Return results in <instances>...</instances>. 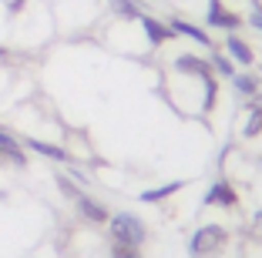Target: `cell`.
<instances>
[{
  "instance_id": "obj_1",
  "label": "cell",
  "mask_w": 262,
  "mask_h": 258,
  "mask_svg": "<svg viewBox=\"0 0 262 258\" xmlns=\"http://www.w3.org/2000/svg\"><path fill=\"white\" fill-rule=\"evenodd\" d=\"M229 242H232V231L225 225H215V221H208V225H202L199 231L192 235V242H188V251H192V258H219L229 251Z\"/></svg>"
},
{
  "instance_id": "obj_2",
  "label": "cell",
  "mask_w": 262,
  "mask_h": 258,
  "mask_svg": "<svg viewBox=\"0 0 262 258\" xmlns=\"http://www.w3.org/2000/svg\"><path fill=\"white\" fill-rule=\"evenodd\" d=\"M108 238L111 245H128V248H141L148 238V228L138 215L131 212H118L108 218Z\"/></svg>"
},
{
  "instance_id": "obj_3",
  "label": "cell",
  "mask_w": 262,
  "mask_h": 258,
  "mask_svg": "<svg viewBox=\"0 0 262 258\" xmlns=\"http://www.w3.org/2000/svg\"><path fill=\"white\" fill-rule=\"evenodd\" d=\"M208 27H219L225 34H235L242 27V14L239 10H232L225 0H208V14H205Z\"/></svg>"
},
{
  "instance_id": "obj_4",
  "label": "cell",
  "mask_w": 262,
  "mask_h": 258,
  "mask_svg": "<svg viewBox=\"0 0 262 258\" xmlns=\"http://www.w3.org/2000/svg\"><path fill=\"white\" fill-rule=\"evenodd\" d=\"M205 205L208 208H222V212H239V191L229 178H219L212 188L205 191Z\"/></svg>"
},
{
  "instance_id": "obj_5",
  "label": "cell",
  "mask_w": 262,
  "mask_h": 258,
  "mask_svg": "<svg viewBox=\"0 0 262 258\" xmlns=\"http://www.w3.org/2000/svg\"><path fill=\"white\" fill-rule=\"evenodd\" d=\"M0 165L7 168H27V148L20 145V137L0 124Z\"/></svg>"
},
{
  "instance_id": "obj_6",
  "label": "cell",
  "mask_w": 262,
  "mask_h": 258,
  "mask_svg": "<svg viewBox=\"0 0 262 258\" xmlns=\"http://www.w3.org/2000/svg\"><path fill=\"white\" fill-rule=\"evenodd\" d=\"M20 145L27 148V151L40 154V158H51V161H61V165H74V154L68 151V148L54 145V141H44V137H27L20 134Z\"/></svg>"
},
{
  "instance_id": "obj_7",
  "label": "cell",
  "mask_w": 262,
  "mask_h": 258,
  "mask_svg": "<svg viewBox=\"0 0 262 258\" xmlns=\"http://www.w3.org/2000/svg\"><path fill=\"white\" fill-rule=\"evenodd\" d=\"M74 208H77V215H81L88 225H108V218H111L108 208L101 205L98 198H91L88 191H81V195L74 198Z\"/></svg>"
},
{
  "instance_id": "obj_8",
  "label": "cell",
  "mask_w": 262,
  "mask_h": 258,
  "mask_svg": "<svg viewBox=\"0 0 262 258\" xmlns=\"http://www.w3.org/2000/svg\"><path fill=\"white\" fill-rule=\"evenodd\" d=\"M225 54H229L235 64H242V67H252L255 64V51L239 37V34H229V37H225Z\"/></svg>"
},
{
  "instance_id": "obj_9",
  "label": "cell",
  "mask_w": 262,
  "mask_h": 258,
  "mask_svg": "<svg viewBox=\"0 0 262 258\" xmlns=\"http://www.w3.org/2000/svg\"><path fill=\"white\" fill-rule=\"evenodd\" d=\"M232 87H235V94H242V98H252V94L262 91V81L255 74H246V71H235L232 74Z\"/></svg>"
},
{
  "instance_id": "obj_10",
  "label": "cell",
  "mask_w": 262,
  "mask_h": 258,
  "mask_svg": "<svg viewBox=\"0 0 262 258\" xmlns=\"http://www.w3.org/2000/svg\"><path fill=\"white\" fill-rule=\"evenodd\" d=\"M182 188H185V181H168V184H158V188L141 191V201H148V205H158V201H168L171 195H178Z\"/></svg>"
},
{
  "instance_id": "obj_11",
  "label": "cell",
  "mask_w": 262,
  "mask_h": 258,
  "mask_svg": "<svg viewBox=\"0 0 262 258\" xmlns=\"http://www.w3.org/2000/svg\"><path fill=\"white\" fill-rule=\"evenodd\" d=\"M246 124H242V137H262V107H246Z\"/></svg>"
},
{
  "instance_id": "obj_12",
  "label": "cell",
  "mask_w": 262,
  "mask_h": 258,
  "mask_svg": "<svg viewBox=\"0 0 262 258\" xmlns=\"http://www.w3.org/2000/svg\"><path fill=\"white\" fill-rule=\"evenodd\" d=\"M108 258H145V255H141V248H128V245H111Z\"/></svg>"
},
{
  "instance_id": "obj_13",
  "label": "cell",
  "mask_w": 262,
  "mask_h": 258,
  "mask_svg": "<svg viewBox=\"0 0 262 258\" xmlns=\"http://www.w3.org/2000/svg\"><path fill=\"white\" fill-rule=\"evenodd\" d=\"M252 225H255V228H262V212H255V218H252Z\"/></svg>"
}]
</instances>
